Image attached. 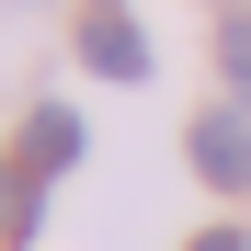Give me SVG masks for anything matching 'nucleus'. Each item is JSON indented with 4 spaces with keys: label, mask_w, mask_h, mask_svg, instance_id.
Returning a JSON list of instances; mask_svg holds the SVG:
<instances>
[{
    "label": "nucleus",
    "mask_w": 251,
    "mask_h": 251,
    "mask_svg": "<svg viewBox=\"0 0 251 251\" xmlns=\"http://www.w3.org/2000/svg\"><path fill=\"white\" fill-rule=\"evenodd\" d=\"M194 172L217 194H251V114H205L194 126Z\"/></svg>",
    "instance_id": "1"
},
{
    "label": "nucleus",
    "mask_w": 251,
    "mask_h": 251,
    "mask_svg": "<svg viewBox=\"0 0 251 251\" xmlns=\"http://www.w3.org/2000/svg\"><path fill=\"white\" fill-rule=\"evenodd\" d=\"M80 149H92V126H80L69 103H34V126H23V172H69Z\"/></svg>",
    "instance_id": "2"
},
{
    "label": "nucleus",
    "mask_w": 251,
    "mask_h": 251,
    "mask_svg": "<svg viewBox=\"0 0 251 251\" xmlns=\"http://www.w3.org/2000/svg\"><path fill=\"white\" fill-rule=\"evenodd\" d=\"M80 57H92L103 80H149V34L126 23V12H92V34H80Z\"/></svg>",
    "instance_id": "3"
},
{
    "label": "nucleus",
    "mask_w": 251,
    "mask_h": 251,
    "mask_svg": "<svg viewBox=\"0 0 251 251\" xmlns=\"http://www.w3.org/2000/svg\"><path fill=\"white\" fill-rule=\"evenodd\" d=\"M34 183H46V172H12V160H0V240H34V217H46Z\"/></svg>",
    "instance_id": "4"
},
{
    "label": "nucleus",
    "mask_w": 251,
    "mask_h": 251,
    "mask_svg": "<svg viewBox=\"0 0 251 251\" xmlns=\"http://www.w3.org/2000/svg\"><path fill=\"white\" fill-rule=\"evenodd\" d=\"M217 57H228V80H240V103H251V23H228V34H217Z\"/></svg>",
    "instance_id": "5"
},
{
    "label": "nucleus",
    "mask_w": 251,
    "mask_h": 251,
    "mask_svg": "<svg viewBox=\"0 0 251 251\" xmlns=\"http://www.w3.org/2000/svg\"><path fill=\"white\" fill-rule=\"evenodd\" d=\"M183 251H251V240H240V228H194Z\"/></svg>",
    "instance_id": "6"
}]
</instances>
